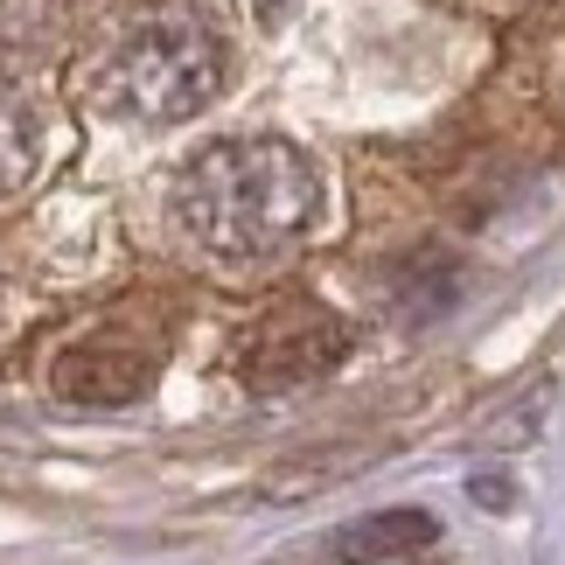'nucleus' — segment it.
<instances>
[{
    "instance_id": "obj_1",
    "label": "nucleus",
    "mask_w": 565,
    "mask_h": 565,
    "mask_svg": "<svg viewBox=\"0 0 565 565\" xmlns=\"http://www.w3.org/2000/svg\"><path fill=\"white\" fill-rule=\"evenodd\" d=\"M321 182L300 147L287 140H216L175 182V224L224 266L287 252L315 224Z\"/></svg>"
},
{
    "instance_id": "obj_6",
    "label": "nucleus",
    "mask_w": 565,
    "mask_h": 565,
    "mask_svg": "<svg viewBox=\"0 0 565 565\" xmlns=\"http://www.w3.org/2000/svg\"><path fill=\"white\" fill-rule=\"evenodd\" d=\"M29 161H35V105L8 71H0V189L29 175Z\"/></svg>"
},
{
    "instance_id": "obj_3",
    "label": "nucleus",
    "mask_w": 565,
    "mask_h": 565,
    "mask_svg": "<svg viewBox=\"0 0 565 565\" xmlns=\"http://www.w3.org/2000/svg\"><path fill=\"white\" fill-rule=\"evenodd\" d=\"M342 356H350V329L329 308H315V300H294V308H273L237 342V377L252 391H287V384L335 371Z\"/></svg>"
},
{
    "instance_id": "obj_2",
    "label": "nucleus",
    "mask_w": 565,
    "mask_h": 565,
    "mask_svg": "<svg viewBox=\"0 0 565 565\" xmlns=\"http://www.w3.org/2000/svg\"><path fill=\"white\" fill-rule=\"evenodd\" d=\"M224 84V42L210 35V21H195L182 8H154L98 50L92 63V92L105 113L147 119V126H175L189 113H203Z\"/></svg>"
},
{
    "instance_id": "obj_4",
    "label": "nucleus",
    "mask_w": 565,
    "mask_h": 565,
    "mask_svg": "<svg viewBox=\"0 0 565 565\" xmlns=\"http://www.w3.org/2000/svg\"><path fill=\"white\" fill-rule=\"evenodd\" d=\"M50 384L63 405H134L154 384V350H140L126 335H92V342L56 356Z\"/></svg>"
},
{
    "instance_id": "obj_5",
    "label": "nucleus",
    "mask_w": 565,
    "mask_h": 565,
    "mask_svg": "<svg viewBox=\"0 0 565 565\" xmlns=\"http://www.w3.org/2000/svg\"><path fill=\"white\" fill-rule=\"evenodd\" d=\"M440 524L426 510H384L371 524H350L329 537V565H377V558H405V552H426Z\"/></svg>"
},
{
    "instance_id": "obj_7",
    "label": "nucleus",
    "mask_w": 565,
    "mask_h": 565,
    "mask_svg": "<svg viewBox=\"0 0 565 565\" xmlns=\"http://www.w3.org/2000/svg\"><path fill=\"white\" fill-rule=\"evenodd\" d=\"M454 294H461L454 266H426V273H412L405 287H398V308H405L412 321H433L440 308H454Z\"/></svg>"
}]
</instances>
